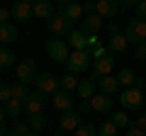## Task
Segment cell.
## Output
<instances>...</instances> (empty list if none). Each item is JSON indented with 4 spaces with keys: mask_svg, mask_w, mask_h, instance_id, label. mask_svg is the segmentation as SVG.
<instances>
[{
    "mask_svg": "<svg viewBox=\"0 0 146 136\" xmlns=\"http://www.w3.org/2000/svg\"><path fill=\"white\" fill-rule=\"evenodd\" d=\"M102 56H107V46H102V44L90 51V58H93V61H95V58H102Z\"/></svg>",
    "mask_w": 146,
    "mask_h": 136,
    "instance_id": "cell-33",
    "label": "cell"
},
{
    "mask_svg": "<svg viewBox=\"0 0 146 136\" xmlns=\"http://www.w3.org/2000/svg\"><path fill=\"white\" fill-rule=\"evenodd\" d=\"M112 121H115L119 129H127V126H129V117H127V112H122V110L112 114Z\"/></svg>",
    "mask_w": 146,
    "mask_h": 136,
    "instance_id": "cell-28",
    "label": "cell"
},
{
    "mask_svg": "<svg viewBox=\"0 0 146 136\" xmlns=\"http://www.w3.org/2000/svg\"><path fill=\"white\" fill-rule=\"evenodd\" d=\"M54 107H56L58 112H71V107H73V97H71V92H66V90H58V92H54Z\"/></svg>",
    "mask_w": 146,
    "mask_h": 136,
    "instance_id": "cell-14",
    "label": "cell"
},
{
    "mask_svg": "<svg viewBox=\"0 0 146 136\" xmlns=\"http://www.w3.org/2000/svg\"><path fill=\"white\" fill-rule=\"evenodd\" d=\"M93 95H95V80H83V83H78V97L83 100V102H88Z\"/></svg>",
    "mask_w": 146,
    "mask_h": 136,
    "instance_id": "cell-20",
    "label": "cell"
},
{
    "mask_svg": "<svg viewBox=\"0 0 146 136\" xmlns=\"http://www.w3.org/2000/svg\"><path fill=\"white\" fill-rule=\"evenodd\" d=\"M124 136H144V129H139V126H131V129H127Z\"/></svg>",
    "mask_w": 146,
    "mask_h": 136,
    "instance_id": "cell-39",
    "label": "cell"
},
{
    "mask_svg": "<svg viewBox=\"0 0 146 136\" xmlns=\"http://www.w3.org/2000/svg\"><path fill=\"white\" fill-rule=\"evenodd\" d=\"M32 15H34V3H15L12 17H15L17 22H27Z\"/></svg>",
    "mask_w": 146,
    "mask_h": 136,
    "instance_id": "cell-15",
    "label": "cell"
},
{
    "mask_svg": "<svg viewBox=\"0 0 146 136\" xmlns=\"http://www.w3.org/2000/svg\"><path fill=\"white\" fill-rule=\"evenodd\" d=\"M25 110L29 112L32 117L42 114L44 112V92H32L29 97H27V102H25Z\"/></svg>",
    "mask_w": 146,
    "mask_h": 136,
    "instance_id": "cell-13",
    "label": "cell"
},
{
    "mask_svg": "<svg viewBox=\"0 0 146 136\" xmlns=\"http://www.w3.org/2000/svg\"><path fill=\"white\" fill-rule=\"evenodd\" d=\"M102 22L105 20L98 15V12H90V15L83 20V29H80V32H83L85 37H88V34H98V32L102 29Z\"/></svg>",
    "mask_w": 146,
    "mask_h": 136,
    "instance_id": "cell-12",
    "label": "cell"
},
{
    "mask_svg": "<svg viewBox=\"0 0 146 136\" xmlns=\"http://www.w3.org/2000/svg\"><path fill=\"white\" fill-rule=\"evenodd\" d=\"M15 131H17V134H20V136H27V134H29L32 129H29V124H22V121H20V124L15 126Z\"/></svg>",
    "mask_w": 146,
    "mask_h": 136,
    "instance_id": "cell-37",
    "label": "cell"
},
{
    "mask_svg": "<svg viewBox=\"0 0 146 136\" xmlns=\"http://www.w3.org/2000/svg\"><path fill=\"white\" fill-rule=\"evenodd\" d=\"M88 107L93 112H110L112 107V95H105V92H98L88 100Z\"/></svg>",
    "mask_w": 146,
    "mask_h": 136,
    "instance_id": "cell-10",
    "label": "cell"
},
{
    "mask_svg": "<svg viewBox=\"0 0 146 136\" xmlns=\"http://www.w3.org/2000/svg\"><path fill=\"white\" fill-rule=\"evenodd\" d=\"M12 17V10H7V7H0V24H7V20Z\"/></svg>",
    "mask_w": 146,
    "mask_h": 136,
    "instance_id": "cell-36",
    "label": "cell"
},
{
    "mask_svg": "<svg viewBox=\"0 0 146 136\" xmlns=\"http://www.w3.org/2000/svg\"><path fill=\"white\" fill-rule=\"evenodd\" d=\"M36 78V61L34 58H25V61L17 66V80L20 83H29Z\"/></svg>",
    "mask_w": 146,
    "mask_h": 136,
    "instance_id": "cell-7",
    "label": "cell"
},
{
    "mask_svg": "<svg viewBox=\"0 0 146 136\" xmlns=\"http://www.w3.org/2000/svg\"><path fill=\"white\" fill-rule=\"evenodd\" d=\"M83 12H85V7L80 5V3H73V0L66 3V7H63V15H66L71 22H78L80 17H83Z\"/></svg>",
    "mask_w": 146,
    "mask_h": 136,
    "instance_id": "cell-18",
    "label": "cell"
},
{
    "mask_svg": "<svg viewBox=\"0 0 146 136\" xmlns=\"http://www.w3.org/2000/svg\"><path fill=\"white\" fill-rule=\"evenodd\" d=\"M0 136H7V131H5V126L0 124Z\"/></svg>",
    "mask_w": 146,
    "mask_h": 136,
    "instance_id": "cell-43",
    "label": "cell"
},
{
    "mask_svg": "<svg viewBox=\"0 0 146 136\" xmlns=\"http://www.w3.org/2000/svg\"><path fill=\"white\" fill-rule=\"evenodd\" d=\"M117 80H119V85H131V83H136V75L131 68H122L117 73Z\"/></svg>",
    "mask_w": 146,
    "mask_h": 136,
    "instance_id": "cell-25",
    "label": "cell"
},
{
    "mask_svg": "<svg viewBox=\"0 0 146 136\" xmlns=\"http://www.w3.org/2000/svg\"><path fill=\"white\" fill-rule=\"evenodd\" d=\"M12 100V90H10V85H0V102H10Z\"/></svg>",
    "mask_w": 146,
    "mask_h": 136,
    "instance_id": "cell-32",
    "label": "cell"
},
{
    "mask_svg": "<svg viewBox=\"0 0 146 136\" xmlns=\"http://www.w3.org/2000/svg\"><path fill=\"white\" fill-rule=\"evenodd\" d=\"M136 12H139V17L146 22V0H141L139 5H136Z\"/></svg>",
    "mask_w": 146,
    "mask_h": 136,
    "instance_id": "cell-38",
    "label": "cell"
},
{
    "mask_svg": "<svg viewBox=\"0 0 146 136\" xmlns=\"http://www.w3.org/2000/svg\"><path fill=\"white\" fill-rule=\"evenodd\" d=\"M5 121V110H0V124Z\"/></svg>",
    "mask_w": 146,
    "mask_h": 136,
    "instance_id": "cell-42",
    "label": "cell"
},
{
    "mask_svg": "<svg viewBox=\"0 0 146 136\" xmlns=\"http://www.w3.org/2000/svg\"><path fill=\"white\" fill-rule=\"evenodd\" d=\"M73 134H76V136H95V134H98V129H95L93 124H80Z\"/></svg>",
    "mask_w": 146,
    "mask_h": 136,
    "instance_id": "cell-29",
    "label": "cell"
},
{
    "mask_svg": "<svg viewBox=\"0 0 146 136\" xmlns=\"http://www.w3.org/2000/svg\"><path fill=\"white\" fill-rule=\"evenodd\" d=\"M17 3H36V0H17Z\"/></svg>",
    "mask_w": 146,
    "mask_h": 136,
    "instance_id": "cell-44",
    "label": "cell"
},
{
    "mask_svg": "<svg viewBox=\"0 0 146 136\" xmlns=\"http://www.w3.org/2000/svg\"><path fill=\"white\" fill-rule=\"evenodd\" d=\"M7 136H20V134H17V131H12V134H7Z\"/></svg>",
    "mask_w": 146,
    "mask_h": 136,
    "instance_id": "cell-46",
    "label": "cell"
},
{
    "mask_svg": "<svg viewBox=\"0 0 146 136\" xmlns=\"http://www.w3.org/2000/svg\"><path fill=\"white\" fill-rule=\"evenodd\" d=\"M127 37L124 34H119V32H117V34H112V37H110V51H115V53H122L127 49Z\"/></svg>",
    "mask_w": 146,
    "mask_h": 136,
    "instance_id": "cell-21",
    "label": "cell"
},
{
    "mask_svg": "<svg viewBox=\"0 0 146 136\" xmlns=\"http://www.w3.org/2000/svg\"><path fill=\"white\" fill-rule=\"evenodd\" d=\"M95 46H100V37L98 34H88V51H93Z\"/></svg>",
    "mask_w": 146,
    "mask_h": 136,
    "instance_id": "cell-35",
    "label": "cell"
},
{
    "mask_svg": "<svg viewBox=\"0 0 146 136\" xmlns=\"http://www.w3.org/2000/svg\"><path fill=\"white\" fill-rule=\"evenodd\" d=\"M34 17H39V20H51V17H54L51 5L44 3V0H36V3H34Z\"/></svg>",
    "mask_w": 146,
    "mask_h": 136,
    "instance_id": "cell-19",
    "label": "cell"
},
{
    "mask_svg": "<svg viewBox=\"0 0 146 136\" xmlns=\"http://www.w3.org/2000/svg\"><path fill=\"white\" fill-rule=\"evenodd\" d=\"M98 134H100V136H117V134H119V126H117L112 119H110V121H102V124L98 126Z\"/></svg>",
    "mask_w": 146,
    "mask_h": 136,
    "instance_id": "cell-24",
    "label": "cell"
},
{
    "mask_svg": "<svg viewBox=\"0 0 146 136\" xmlns=\"http://www.w3.org/2000/svg\"><path fill=\"white\" fill-rule=\"evenodd\" d=\"M46 53L58 63H66L71 56V46H68L66 39H49L46 42Z\"/></svg>",
    "mask_w": 146,
    "mask_h": 136,
    "instance_id": "cell-1",
    "label": "cell"
},
{
    "mask_svg": "<svg viewBox=\"0 0 146 136\" xmlns=\"http://www.w3.org/2000/svg\"><path fill=\"white\" fill-rule=\"evenodd\" d=\"M95 12H98L102 20L117 17V12H119V0H98V3H95Z\"/></svg>",
    "mask_w": 146,
    "mask_h": 136,
    "instance_id": "cell-8",
    "label": "cell"
},
{
    "mask_svg": "<svg viewBox=\"0 0 146 136\" xmlns=\"http://www.w3.org/2000/svg\"><path fill=\"white\" fill-rule=\"evenodd\" d=\"M95 73L93 75H98V78H105V75H112V71H115V58L110 56H102V58H95Z\"/></svg>",
    "mask_w": 146,
    "mask_h": 136,
    "instance_id": "cell-11",
    "label": "cell"
},
{
    "mask_svg": "<svg viewBox=\"0 0 146 136\" xmlns=\"http://www.w3.org/2000/svg\"><path fill=\"white\" fill-rule=\"evenodd\" d=\"M136 126L146 131V112H144V114H141V117H136Z\"/></svg>",
    "mask_w": 146,
    "mask_h": 136,
    "instance_id": "cell-40",
    "label": "cell"
},
{
    "mask_svg": "<svg viewBox=\"0 0 146 136\" xmlns=\"http://www.w3.org/2000/svg\"><path fill=\"white\" fill-rule=\"evenodd\" d=\"M10 90H12V97H15V100H25V97H29V95L25 92V83H15V85H10Z\"/></svg>",
    "mask_w": 146,
    "mask_h": 136,
    "instance_id": "cell-31",
    "label": "cell"
},
{
    "mask_svg": "<svg viewBox=\"0 0 146 136\" xmlns=\"http://www.w3.org/2000/svg\"><path fill=\"white\" fill-rule=\"evenodd\" d=\"M127 42H134V44H144L146 42V22L141 20H131L129 24H127Z\"/></svg>",
    "mask_w": 146,
    "mask_h": 136,
    "instance_id": "cell-5",
    "label": "cell"
},
{
    "mask_svg": "<svg viewBox=\"0 0 146 136\" xmlns=\"http://www.w3.org/2000/svg\"><path fill=\"white\" fill-rule=\"evenodd\" d=\"M66 42L73 51H88V37H85L83 32H71Z\"/></svg>",
    "mask_w": 146,
    "mask_h": 136,
    "instance_id": "cell-16",
    "label": "cell"
},
{
    "mask_svg": "<svg viewBox=\"0 0 146 136\" xmlns=\"http://www.w3.org/2000/svg\"><path fill=\"white\" fill-rule=\"evenodd\" d=\"M139 3H141V0H122V5H124V7H131V5H139Z\"/></svg>",
    "mask_w": 146,
    "mask_h": 136,
    "instance_id": "cell-41",
    "label": "cell"
},
{
    "mask_svg": "<svg viewBox=\"0 0 146 136\" xmlns=\"http://www.w3.org/2000/svg\"><path fill=\"white\" fill-rule=\"evenodd\" d=\"M34 80H36L39 92H44V95H54V92H58V90H61V80H58L54 73H39Z\"/></svg>",
    "mask_w": 146,
    "mask_h": 136,
    "instance_id": "cell-4",
    "label": "cell"
},
{
    "mask_svg": "<svg viewBox=\"0 0 146 136\" xmlns=\"http://www.w3.org/2000/svg\"><path fill=\"white\" fill-rule=\"evenodd\" d=\"M22 110H25V100H15V97H12L10 102L5 105V114L7 117H20Z\"/></svg>",
    "mask_w": 146,
    "mask_h": 136,
    "instance_id": "cell-23",
    "label": "cell"
},
{
    "mask_svg": "<svg viewBox=\"0 0 146 136\" xmlns=\"http://www.w3.org/2000/svg\"><path fill=\"white\" fill-rule=\"evenodd\" d=\"M17 39V29L7 22V24H0V44H10Z\"/></svg>",
    "mask_w": 146,
    "mask_h": 136,
    "instance_id": "cell-22",
    "label": "cell"
},
{
    "mask_svg": "<svg viewBox=\"0 0 146 136\" xmlns=\"http://www.w3.org/2000/svg\"><path fill=\"white\" fill-rule=\"evenodd\" d=\"M27 136H39V134H36V131H29V134H27Z\"/></svg>",
    "mask_w": 146,
    "mask_h": 136,
    "instance_id": "cell-45",
    "label": "cell"
},
{
    "mask_svg": "<svg viewBox=\"0 0 146 136\" xmlns=\"http://www.w3.org/2000/svg\"><path fill=\"white\" fill-rule=\"evenodd\" d=\"M12 61H15V53L0 46V68H7V66H12Z\"/></svg>",
    "mask_w": 146,
    "mask_h": 136,
    "instance_id": "cell-27",
    "label": "cell"
},
{
    "mask_svg": "<svg viewBox=\"0 0 146 136\" xmlns=\"http://www.w3.org/2000/svg\"><path fill=\"white\" fill-rule=\"evenodd\" d=\"M134 58H139V61H146V42H144V44H136Z\"/></svg>",
    "mask_w": 146,
    "mask_h": 136,
    "instance_id": "cell-34",
    "label": "cell"
},
{
    "mask_svg": "<svg viewBox=\"0 0 146 136\" xmlns=\"http://www.w3.org/2000/svg\"><path fill=\"white\" fill-rule=\"evenodd\" d=\"M119 102H122V107H124V110H139V107H141V102H144V90H141L139 85L122 90Z\"/></svg>",
    "mask_w": 146,
    "mask_h": 136,
    "instance_id": "cell-2",
    "label": "cell"
},
{
    "mask_svg": "<svg viewBox=\"0 0 146 136\" xmlns=\"http://www.w3.org/2000/svg\"><path fill=\"white\" fill-rule=\"evenodd\" d=\"M80 119H83V117H80L78 112H66V114L61 117V121H58V131H61V134L76 131L80 126Z\"/></svg>",
    "mask_w": 146,
    "mask_h": 136,
    "instance_id": "cell-9",
    "label": "cell"
},
{
    "mask_svg": "<svg viewBox=\"0 0 146 136\" xmlns=\"http://www.w3.org/2000/svg\"><path fill=\"white\" fill-rule=\"evenodd\" d=\"M100 83V90H102L105 95H115L117 90H119V80H117V75H105V78H98Z\"/></svg>",
    "mask_w": 146,
    "mask_h": 136,
    "instance_id": "cell-17",
    "label": "cell"
},
{
    "mask_svg": "<svg viewBox=\"0 0 146 136\" xmlns=\"http://www.w3.org/2000/svg\"><path fill=\"white\" fill-rule=\"evenodd\" d=\"M61 80V90H66V92H71V90H78V80H76V75L73 73H66Z\"/></svg>",
    "mask_w": 146,
    "mask_h": 136,
    "instance_id": "cell-26",
    "label": "cell"
},
{
    "mask_svg": "<svg viewBox=\"0 0 146 136\" xmlns=\"http://www.w3.org/2000/svg\"><path fill=\"white\" fill-rule=\"evenodd\" d=\"M90 63V51H71V56H68L66 61V71L68 73H83L85 68H88Z\"/></svg>",
    "mask_w": 146,
    "mask_h": 136,
    "instance_id": "cell-3",
    "label": "cell"
},
{
    "mask_svg": "<svg viewBox=\"0 0 146 136\" xmlns=\"http://www.w3.org/2000/svg\"><path fill=\"white\" fill-rule=\"evenodd\" d=\"M71 24H73V22L68 20V17L63 15V12L49 20V29H51V34H54V37H68V34L73 32V29H71Z\"/></svg>",
    "mask_w": 146,
    "mask_h": 136,
    "instance_id": "cell-6",
    "label": "cell"
},
{
    "mask_svg": "<svg viewBox=\"0 0 146 136\" xmlns=\"http://www.w3.org/2000/svg\"><path fill=\"white\" fill-rule=\"evenodd\" d=\"M29 129L39 134V131L44 129V117H42V114H34V117H29Z\"/></svg>",
    "mask_w": 146,
    "mask_h": 136,
    "instance_id": "cell-30",
    "label": "cell"
}]
</instances>
